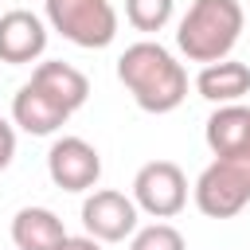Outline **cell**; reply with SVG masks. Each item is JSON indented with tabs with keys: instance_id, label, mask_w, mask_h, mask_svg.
I'll return each instance as SVG.
<instances>
[{
	"instance_id": "cell-1",
	"label": "cell",
	"mask_w": 250,
	"mask_h": 250,
	"mask_svg": "<svg viewBox=\"0 0 250 250\" xmlns=\"http://www.w3.org/2000/svg\"><path fill=\"white\" fill-rule=\"evenodd\" d=\"M117 78L145 113H172L188 98V70L176 62V55L168 47H160L152 39H141L121 51Z\"/></svg>"
},
{
	"instance_id": "cell-2",
	"label": "cell",
	"mask_w": 250,
	"mask_h": 250,
	"mask_svg": "<svg viewBox=\"0 0 250 250\" xmlns=\"http://www.w3.org/2000/svg\"><path fill=\"white\" fill-rule=\"evenodd\" d=\"M246 16L238 0H195L176 27V47L191 62H223L242 39Z\"/></svg>"
},
{
	"instance_id": "cell-3",
	"label": "cell",
	"mask_w": 250,
	"mask_h": 250,
	"mask_svg": "<svg viewBox=\"0 0 250 250\" xmlns=\"http://www.w3.org/2000/svg\"><path fill=\"white\" fill-rule=\"evenodd\" d=\"M47 23L74 47L102 51L117 39V12L109 0H43Z\"/></svg>"
},
{
	"instance_id": "cell-4",
	"label": "cell",
	"mask_w": 250,
	"mask_h": 250,
	"mask_svg": "<svg viewBox=\"0 0 250 250\" xmlns=\"http://www.w3.org/2000/svg\"><path fill=\"white\" fill-rule=\"evenodd\" d=\"M195 207L207 219H230L250 203V156L211 160L195 180Z\"/></svg>"
},
{
	"instance_id": "cell-5",
	"label": "cell",
	"mask_w": 250,
	"mask_h": 250,
	"mask_svg": "<svg viewBox=\"0 0 250 250\" xmlns=\"http://www.w3.org/2000/svg\"><path fill=\"white\" fill-rule=\"evenodd\" d=\"M133 203L152 219H172L188 207V176L176 160H148L133 176Z\"/></svg>"
},
{
	"instance_id": "cell-6",
	"label": "cell",
	"mask_w": 250,
	"mask_h": 250,
	"mask_svg": "<svg viewBox=\"0 0 250 250\" xmlns=\"http://www.w3.org/2000/svg\"><path fill=\"white\" fill-rule=\"evenodd\" d=\"M47 176L62 191H94L102 180V156L82 137H59L47 152Z\"/></svg>"
},
{
	"instance_id": "cell-7",
	"label": "cell",
	"mask_w": 250,
	"mask_h": 250,
	"mask_svg": "<svg viewBox=\"0 0 250 250\" xmlns=\"http://www.w3.org/2000/svg\"><path fill=\"white\" fill-rule=\"evenodd\" d=\"M82 227L98 242H125L137 234V203L113 188L90 191L82 199Z\"/></svg>"
},
{
	"instance_id": "cell-8",
	"label": "cell",
	"mask_w": 250,
	"mask_h": 250,
	"mask_svg": "<svg viewBox=\"0 0 250 250\" xmlns=\"http://www.w3.org/2000/svg\"><path fill=\"white\" fill-rule=\"evenodd\" d=\"M47 51V23L27 12V8H12L0 16V62L23 66L35 62Z\"/></svg>"
},
{
	"instance_id": "cell-9",
	"label": "cell",
	"mask_w": 250,
	"mask_h": 250,
	"mask_svg": "<svg viewBox=\"0 0 250 250\" xmlns=\"http://www.w3.org/2000/svg\"><path fill=\"white\" fill-rule=\"evenodd\" d=\"M66 117H70V109L66 105H59L43 86H35L31 78L16 90V98H12V121L23 129V133H31V137H51L55 129H62L66 125Z\"/></svg>"
},
{
	"instance_id": "cell-10",
	"label": "cell",
	"mask_w": 250,
	"mask_h": 250,
	"mask_svg": "<svg viewBox=\"0 0 250 250\" xmlns=\"http://www.w3.org/2000/svg\"><path fill=\"white\" fill-rule=\"evenodd\" d=\"M207 148L227 160V156H250V109L246 105H219L211 117H207Z\"/></svg>"
},
{
	"instance_id": "cell-11",
	"label": "cell",
	"mask_w": 250,
	"mask_h": 250,
	"mask_svg": "<svg viewBox=\"0 0 250 250\" xmlns=\"http://www.w3.org/2000/svg\"><path fill=\"white\" fill-rule=\"evenodd\" d=\"M31 82L43 86V90H47L59 105H66L70 113L82 109L86 98H90V82H86V74H82L78 66L62 62V59H47V62H39V66L31 70Z\"/></svg>"
},
{
	"instance_id": "cell-12",
	"label": "cell",
	"mask_w": 250,
	"mask_h": 250,
	"mask_svg": "<svg viewBox=\"0 0 250 250\" xmlns=\"http://www.w3.org/2000/svg\"><path fill=\"white\" fill-rule=\"evenodd\" d=\"M195 90H199V98H207L215 105H234L242 94H250V66L234 62V59L207 62L195 74Z\"/></svg>"
},
{
	"instance_id": "cell-13",
	"label": "cell",
	"mask_w": 250,
	"mask_h": 250,
	"mask_svg": "<svg viewBox=\"0 0 250 250\" xmlns=\"http://www.w3.org/2000/svg\"><path fill=\"white\" fill-rule=\"evenodd\" d=\"M66 238V227L47 207H20L12 219V242L16 250H55Z\"/></svg>"
},
{
	"instance_id": "cell-14",
	"label": "cell",
	"mask_w": 250,
	"mask_h": 250,
	"mask_svg": "<svg viewBox=\"0 0 250 250\" xmlns=\"http://www.w3.org/2000/svg\"><path fill=\"white\" fill-rule=\"evenodd\" d=\"M176 0H125V20L137 31H160L172 20Z\"/></svg>"
},
{
	"instance_id": "cell-15",
	"label": "cell",
	"mask_w": 250,
	"mask_h": 250,
	"mask_svg": "<svg viewBox=\"0 0 250 250\" xmlns=\"http://www.w3.org/2000/svg\"><path fill=\"white\" fill-rule=\"evenodd\" d=\"M129 250H188V242L172 223H148L133 234Z\"/></svg>"
},
{
	"instance_id": "cell-16",
	"label": "cell",
	"mask_w": 250,
	"mask_h": 250,
	"mask_svg": "<svg viewBox=\"0 0 250 250\" xmlns=\"http://www.w3.org/2000/svg\"><path fill=\"white\" fill-rule=\"evenodd\" d=\"M12 156H16V129H12V121L0 117V172L12 164Z\"/></svg>"
},
{
	"instance_id": "cell-17",
	"label": "cell",
	"mask_w": 250,
	"mask_h": 250,
	"mask_svg": "<svg viewBox=\"0 0 250 250\" xmlns=\"http://www.w3.org/2000/svg\"><path fill=\"white\" fill-rule=\"evenodd\" d=\"M55 250H102V242H98V238H90V234H66Z\"/></svg>"
}]
</instances>
